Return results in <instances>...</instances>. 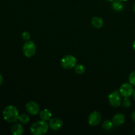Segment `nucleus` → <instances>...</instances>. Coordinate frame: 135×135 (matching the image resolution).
<instances>
[{
  "label": "nucleus",
  "mask_w": 135,
  "mask_h": 135,
  "mask_svg": "<svg viewBox=\"0 0 135 135\" xmlns=\"http://www.w3.org/2000/svg\"><path fill=\"white\" fill-rule=\"evenodd\" d=\"M125 116L123 113H118L115 115L112 119V122L115 126H121L125 123Z\"/></svg>",
  "instance_id": "10"
},
{
  "label": "nucleus",
  "mask_w": 135,
  "mask_h": 135,
  "mask_svg": "<svg viewBox=\"0 0 135 135\" xmlns=\"http://www.w3.org/2000/svg\"><path fill=\"white\" fill-rule=\"evenodd\" d=\"M40 118L44 121H48L52 118V113L48 109H44L40 112Z\"/></svg>",
  "instance_id": "11"
},
{
  "label": "nucleus",
  "mask_w": 135,
  "mask_h": 135,
  "mask_svg": "<svg viewBox=\"0 0 135 135\" xmlns=\"http://www.w3.org/2000/svg\"><path fill=\"white\" fill-rule=\"evenodd\" d=\"M133 99H134V100L135 101V90H134V92H133Z\"/></svg>",
  "instance_id": "24"
},
{
  "label": "nucleus",
  "mask_w": 135,
  "mask_h": 135,
  "mask_svg": "<svg viewBox=\"0 0 135 135\" xmlns=\"http://www.w3.org/2000/svg\"><path fill=\"white\" fill-rule=\"evenodd\" d=\"M131 119L133 120V121L135 123V111L131 113Z\"/></svg>",
  "instance_id": "21"
},
{
  "label": "nucleus",
  "mask_w": 135,
  "mask_h": 135,
  "mask_svg": "<svg viewBox=\"0 0 135 135\" xmlns=\"http://www.w3.org/2000/svg\"><path fill=\"white\" fill-rule=\"evenodd\" d=\"M112 7L115 11L121 12L123 10L124 5L122 1H119V0H114L112 3Z\"/></svg>",
  "instance_id": "14"
},
{
  "label": "nucleus",
  "mask_w": 135,
  "mask_h": 135,
  "mask_svg": "<svg viewBox=\"0 0 135 135\" xmlns=\"http://www.w3.org/2000/svg\"><path fill=\"white\" fill-rule=\"evenodd\" d=\"M76 59L72 55H65L61 60V65L63 68L65 69H72L76 66Z\"/></svg>",
  "instance_id": "4"
},
{
  "label": "nucleus",
  "mask_w": 135,
  "mask_h": 135,
  "mask_svg": "<svg viewBox=\"0 0 135 135\" xmlns=\"http://www.w3.org/2000/svg\"><path fill=\"white\" fill-rule=\"evenodd\" d=\"M49 127L53 131H58L63 127V122L59 117H54L49 121Z\"/></svg>",
  "instance_id": "9"
},
{
  "label": "nucleus",
  "mask_w": 135,
  "mask_h": 135,
  "mask_svg": "<svg viewBox=\"0 0 135 135\" xmlns=\"http://www.w3.org/2000/svg\"><path fill=\"white\" fill-rule=\"evenodd\" d=\"M75 72L77 75H83L85 72V67L83 64H76L75 67Z\"/></svg>",
  "instance_id": "17"
},
{
  "label": "nucleus",
  "mask_w": 135,
  "mask_h": 135,
  "mask_svg": "<svg viewBox=\"0 0 135 135\" xmlns=\"http://www.w3.org/2000/svg\"><path fill=\"white\" fill-rule=\"evenodd\" d=\"M26 109L31 115H36L40 113V106L36 102L30 101L26 104Z\"/></svg>",
  "instance_id": "7"
},
{
  "label": "nucleus",
  "mask_w": 135,
  "mask_h": 135,
  "mask_svg": "<svg viewBox=\"0 0 135 135\" xmlns=\"http://www.w3.org/2000/svg\"><path fill=\"white\" fill-rule=\"evenodd\" d=\"M119 1H122V2H124V1H127V0H119Z\"/></svg>",
  "instance_id": "26"
},
{
  "label": "nucleus",
  "mask_w": 135,
  "mask_h": 135,
  "mask_svg": "<svg viewBox=\"0 0 135 135\" xmlns=\"http://www.w3.org/2000/svg\"><path fill=\"white\" fill-rule=\"evenodd\" d=\"M107 1H108V2H113V1H114V0H106Z\"/></svg>",
  "instance_id": "25"
},
{
  "label": "nucleus",
  "mask_w": 135,
  "mask_h": 135,
  "mask_svg": "<svg viewBox=\"0 0 135 135\" xmlns=\"http://www.w3.org/2000/svg\"><path fill=\"white\" fill-rule=\"evenodd\" d=\"M22 51L26 57H32L36 53V46L33 41H26L22 47Z\"/></svg>",
  "instance_id": "3"
},
{
  "label": "nucleus",
  "mask_w": 135,
  "mask_h": 135,
  "mask_svg": "<svg viewBox=\"0 0 135 135\" xmlns=\"http://www.w3.org/2000/svg\"><path fill=\"white\" fill-rule=\"evenodd\" d=\"M134 133H135V127H134Z\"/></svg>",
  "instance_id": "28"
},
{
  "label": "nucleus",
  "mask_w": 135,
  "mask_h": 135,
  "mask_svg": "<svg viewBox=\"0 0 135 135\" xmlns=\"http://www.w3.org/2000/svg\"><path fill=\"white\" fill-rule=\"evenodd\" d=\"M91 24L92 26L95 28H100L104 25V21L102 18L100 17H94L92 18L91 21Z\"/></svg>",
  "instance_id": "13"
},
{
  "label": "nucleus",
  "mask_w": 135,
  "mask_h": 135,
  "mask_svg": "<svg viewBox=\"0 0 135 135\" xmlns=\"http://www.w3.org/2000/svg\"><path fill=\"white\" fill-rule=\"evenodd\" d=\"M3 82V78L2 75H1V74H0V86H1V84H2Z\"/></svg>",
  "instance_id": "22"
},
{
  "label": "nucleus",
  "mask_w": 135,
  "mask_h": 135,
  "mask_svg": "<svg viewBox=\"0 0 135 135\" xmlns=\"http://www.w3.org/2000/svg\"><path fill=\"white\" fill-rule=\"evenodd\" d=\"M3 117L5 121L8 123H15L18 119L19 113L15 106L9 105L4 108L3 111Z\"/></svg>",
  "instance_id": "1"
},
{
  "label": "nucleus",
  "mask_w": 135,
  "mask_h": 135,
  "mask_svg": "<svg viewBox=\"0 0 135 135\" xmlns=\"http://www.w3.org/2000/svg\"><path fill=\"white\" fill-rule=\"evenodd\" d=\"M101 115L97 111L92 112L88 117V123L90 126L96 127L100 124L101 121Z\"/></svg>",
  "instance_id": "8"
},
{
  "label": "nucleus",
  "mask_w": 135,
  "mask_h": 135,
  "mask_svg": "<svg viewBox=\"0 0 135 135\" xmlns=\"http://www.w3.org/2000/svg\"><path fill=\"white\" fill-rule=\"evenodd\" d=\"M134 13H135V3H134Z\"/></svg>",
  "instance_id": "27"
},
{
  "label": "nucleus",
  "mask_w": 135,
  "mask_h": 135,
  "mask_svg": "<svg viewBox=\"0 0 135 135\" xmlns=\"http://www.w3.org/2000/svg\"><path fill=\"white\" fill-rule=\"evenodd\" d=\"M49 128L46 121L40 120L34 123L30 127V131L33 135H44L47 133Z\"/></svg>",
  "instance_id": "2"
},
{
  "label": "nucleus",
  "mask_w": 135,
  "mask_h": 135,
  "mask_svg": "<svg viewBox=\"0 0 135 135\" xmlns=\"http://www.w3.org/2000/svg\"><path fill=\"white\" fill-rule=\"evenodd\" d=\"M129 82L133 86H135V71L130 73L129 76Z\"/></svg>",
  "instance_id": "18"
},
{
  "label": "nucleus",
  "mask_w": 135,
  "mask_h": 135,
  "mask_svg": "<svg viewBox=\"0 0 135 135\" xmlns=\"http://www.w3.org/2000/svg\"><path fill=\"white\" fill-rule=\"evenodd\" d=\"M122 104L123 105V107H125L126 108H129L131 105V102L130 99L129 98H124Z\"/></svg>",
  "instance_id": "19"
},
{
  "label": "nucleus",
  "mask_w": 135,
  "mask_h": 135,
  "mask_svg": "<svg viewBox=\"0 0 135 135\" xmlns=\"http://www.w3.org/2000/svg\"><path fill=\"white\" fill-rule=\"evenodd\" d=\"M30 117L26 113H22L19 115L18 120L21 124H27L30 121Z\"/></svg>",
  "instance_id": "15"
},
{
  "label": "nucleus",
  "mask_w": 135,
  "mask_h": 135,
  "mask_svg": "<svg viewBox=\"0 0 135 135\" xmlns=\"http://www.w3.org/2000/svg\"><path fill=\"white\" fill-rule=\"evenodd\" d=\"M133 86L130 83H124L119 88L120 94L123 98H129L133 94L134 92Z\"/></svg>",
  "instance_id": "6"
},
{
  "label": "nucleus",
  "mask_w": 135,
  "mask_h": 135,
  "mask_svg": "<svg viewBox=\"0 0 135 135\" xmlns=\"http://www.w3.org/2000/svg\"><path fill=\"white\" fill-rule=\"evenodd\" d=\"M133 48L135 51V40H134V42H133Z\"/></svg>",
  "instance_id": "23"
},
{
  "label": "nucleus",
  "mask_w": 135,
  "mask_h": 135,
  "mask_svg": "<svg viewBox=\"0 0 135 135\" xmlns=\"http://www.w3.org/2000/svg\"><path fill=\"white\" fill-rule=\"evenodd\" d=\"M108 102L112 106L115 107V108L120 106L122 103V100H121V96L119 92L115 91V92H112L108 96Z\"/></svg>",
  "instance_id": "5"
},
{
  "label": "nucleus",
  "mask_w": 135,
  "mask_h": 135,
  "mask_svg": "<svg viewBox=\"0 0 135 135\" xmlns=\"http://www.w3.org/2000/svg\"><path fill=\"white\" fill-rule=\"evenodd\" d=\"M114 124L113 123L112 121L110 120H105L102 123V128L104 130L109 131L113 129V127Z\"/></svg>",
  "instance_id": "16"
},
{
  "label": "nucleus",
  "mask_w": 135,
  "mask_h": 135,
  "mask_svg": "<svg viewBox=\"0 0 135 135\" xmlns=\"http://www.w3.org/2000/svg\"><path fill=\"white\" fill-rule=\"evenodd\" d=\"M11 132L14 135H22L24 133L23 126L21 123H15L11 127Z\"/></svg>",
  "instance_id": "12"
},
{
  "label": "nucleus",
  "mask_w": 135,
  "mask_h": 135,
  "mask_svg": "<svg viewBox=\"0 0 135 135\" xmlns=\"http://www.w3.org/2000/svg\"><path fill=\"white\" fill-rule=\"evenodd\" d=\"M30 38H31V36H30V34L29 32L25 31L22 34V38L25 41V42H26V41L30 40Z\"/></svg>",
  "instance_id": "20"
}]
</instances>
